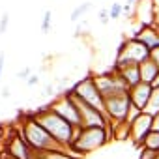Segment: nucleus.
<instances>
[{
    "mask_svg": "<svg viewBox=\"0 0 159 159\" xmlns=\"http://www.w3.org/2000/svg\"><path fill=\"white\" fill-rule=\"evenodd\" d=\"M19 133H21V137L28 142V146H30L34 152L67 150V148H62V146L47 133V129L34 118V112L25 114V118H23V122H21V127H19Z\"/></svg>",
    "mask_w": 159,
    "mask_h": 159,
    "instance_id": "obj_1",
    "label": "nucleus"
},
{
    "mask_svg": "<svg viewBox=\"0 0 159 159\" xmlns=\"http://www.w3.org/2000/svg\"><path fill=\"white\" fill-rule=\"evenodd\" d=\"M34 118L47 129V133L62 146V148H69L73 142V131L75 127L71 124H67L64 118H60L49 105L38 109L34 112Z\"/></svg>",
    "mask_w": 159,
    "mask_h": 159,
    "instance_id": "obj_2",
    "label": "nucleus"
},
{
    "mask_svg": "<svg viewBox=\"0 0 159 159\" xmlns=\"http://www.w3.org/2000/svg\"><path fill=\"white\" fill-rule=\"evenodd\" d=\"M111 140L105 127H75L73 131V142L67 148L69 152H77V155H86L99 148H103Z\"/></svg>",
    "mask_w": 159,
    "mask_h": 159,
    "instance_id": "obj_3",
    "label": "nucleus"
},
{
    "mask_svg": "<svg viewBox=\"0 0 159 159\" xmlns=\"http://www.w3.org/2000/svg\"><path fill=\"white\" fill-rule=\"evenodd\" d=\"M150 54H152V52H150L137 38H127V39L122 41V45L118 47L114 67H120V66H139V64H142L144 60H148Z\"/></svg>",
    "mask_w": 159,
    "mask_h": 159,
    "instance_id": "obj_4",
    "label": "nucleus"
},
{
    "mask_svg": "<svg viewBox=\"0 0 159 159\" xmlns=\"http://www.w3.org/2000/svg\"><path fill=\"white\" fill-rule=\"evenodd\" d=\"M71 92H73L77 98H81L84 103H88V105H92L94 109L105 112V99H103V96L99 94V90H98V86H96V83H94L92 73L86 75V77H83L81 81H77V83L73 84Z\"/></svg>",
    "mask_w": 159,
    "mask_h": 159,
    "instance_id": "obj_5",
    "label": "nucleus"
},
{
    "mask_svg": "<svg viewBox=\"0 0 159 159\" xmlns=\"http://www.w3.org/2000/svg\"><path fill=\"white\" fill-rule=\"evenodd\" d=\"M67 94H69V98L73 99V103H75L77 109H79V116H81V127H107V125L111 124V120L107 118V114H105L103 111H98V109H94L92 105L84 103L81 98H77V96L71 92V88L67 90Z\"/></svg>",
    "mask_w": 159,
    "mask_h": 159,
    "instance_id": "obj_6",
    "label": "nucleus"
},
{
    "mask_svg": "<svg viewBox=\"0 0 159 159\" xmlns=\"http://www.w3.org/2000/svg\"><path fill=\"white\" fill-rule=\"evenodd\" d=\"M94 77V83L99 90V94L103 96V99L111 98V96H118V94H124L127 92V84L122 81V79L116 75V71H107V73H92Z\"/></svg>",
    "mask_w": 159,
    "mask_h": 159,
    "instance_id": "obj_7",
    "label": "nucleus"
},
{
    "mask_svg": "<svg viewBox=\"0 0 159 159\" xmlns=\"http://www.w3.org/2000/svg\"><path fill=\"white\" fill-rule=\"evenodd\" d=\"M49 107L60 116L64 118L67 124H71L73 127H81V116H79V109L73 103V99L69 98L67 92H62L58 96L52 98V101L49 103Z\"/></svg>",
    "mask_w": 159,
    "mask_h": 159,
    "instance_id": "obj_8",
    "label": "nucleus"
},
{
    "mask_svg": "<svg viewBox=\"0 0 159 159\" xmlns=\"http://www.w3.org/2000/svg\"><path fill=\"white\" fill-rule=\"evenodd\" d=\"M129 109H131V99H129L127 92L118 94V96H111V98L105 99V114L114 124L125 122Z\"/></svg>",
    "mask_w": 159,
    "mask_h": 159,
    "instance_id": "obj_9",
    "label": "nucleus"
},
{
    "mask_svg": "<svg viewBox=\"0 0 159 159\" xmlns=\"http://www.w3.org/2000/svg\"><path fill=\"white\" fill-rule=\"evenodd\" d=\"M153 131V116L148 112H142L133 124H129V139L133 140L135 146L142 148L144 139Z\"/></svg>",
    "mask_w": 159,
    "mask_h": 159,
    "instance_id": "obj_10",
    "label": "nucleus"
},
{
    "mask_svg": "<svg viewBox=\"0 0 159 159\" xmlns=\"http://www.w3.org/2000/svg\"><path fill=\"white\" fill-rule=\"evenodd\" d=\"M157 2L155 0H137L133 17L139 21L140 26H153L157 25Z\"/></svg>",
    "mask_w": 159,
    "mask_h": 159,
    "instance_id": "obj_11",
    "label": "nucleus"
},
{
    "mask_svg": "<svg viewBox=\"0 0 159 159\" xmlns=\"http://www.w3.org/2000/svg\"><path fill=\"white\" fill-rule=\"evenodd\" d=\"M4 153H8V155H11L13 159H34V150L28 146V142L21 137V133L17 131V133H13L10 139H8V142H6V152Z\"/></svg>",
    "mask_w": 159,
    "mask_h": 159,
    "instance_id": "obj_12",
    "label": "nucleus"
},
{
    "mask_svg": "<svg viewBox=\"0 0 159 159\" xmlns=\"http://www.w3.org/2000/svg\"><path fill=\"white\" fill-rule=\"evenodd\" d=\"M127 94H129L131 105H135V107L140 109V111H146V107H148V103H150V99H152V94H153V86L140 81V83H137L135 86H131V88L127 90Z\"/></svg>",
    "mask_w": 159,
    "mask_h": 159,
    "instance_id": "obj_13",
    "label": "nucleus"
},
{
    "mask_svg": "<svg viewBox=\"0 0 159 159\" xmlns=\"http://www.w3.org/2000/svg\"><path fill=\"white\" fill-rule=\"evenodd\" d=\"M133 38H137L150 52L159 47V28H157V25H153V26H139V30L135 32Z\"/></svg>",
    "mask_w": 159,
    "mask_h": 159,
    "instance_id": "obj_14",
    "label": "nucleus"
},
{
    "mask_svg": "<svg viewBox=\"0 0 159 159\" xmlns=\"http://www.w3.org/2000/svg\"><path fill=\"white\" fill-rule=\"evenodd\" d=\"M112 69L116 71V75L122 79V81L127 84V88L135 86L137 83H140V73H139V66H120V67H114Z\"/></svg>",
    "mask_w": 159,
    "mask_h": 159,
    "instance_id": "obj_15",
    "label": "nucleus"
},
{
    "mask_svg": "<svg viewBox=\"0 0 159 159\" xmlns=\"http://www.w3.org/2000/svg\"><path fill=\"white\" fill-rule=\"evenodd\" d=\"M139 73H140V81L142 83L153 84V81L157 79V75H159V67H157V64L152 58H148L142 64H139Z\"/></svg>",
    "mask_w": 159,
    "mask_h": 159,
    "instance_id": "obj_16",
    "label": "nucleus"
},
{
    "mask_svg": "<svg viewBox=\"0 0 159 159\" xmlns=\"http://www.w3.org/2000/svg\"><path fill=\"white\" fill-rule=\"evenodd\" d=\"M34 159H81V155L69 150H56V152H36Z\"/></svg>",
    "mask_w": 159,
    "mask_h": 159,
    "instance_id": "obj_17",
    "label": "nucleus"
},
{
    "mask_svg": "<svg viewBox=\"0 0 159 159\" xmlns=\"http://www.w3.org/2000/svg\"><path fill=\"white\" fill-rule=\"evenodd\" d=\"M90 10H92V2H83V4H79V6L73 8V11L69 13V19L73 23H79V21L86 15V11H90Z\"/></svg>",
    "mask_w": 159,
    "mask_h": 159,
    "instance_id": "obj_18",
    "label": "nucleus"
},
{
    "mask_svg": "<svg viewBox=\"0 0 159 159\" xmlns=\"http://www.w3.org/2000/svg\"><path fill=\"white\" fill-rule=\"evenodd\" d=\"M142 148L152 150V152H159V133H157V131H152V133L144 139Z\"/></svg>",
    "mask_w": 159,
    "mask_h": 159,
    "instance_id": "obj_19",
    "label": "nucleus"
},
{
    "mask_svg": "<svg viewBox=\"0 0 159 159\" xmlns=\"http://www.w3.org/2000/svg\"><path fill=\"white\" fill-rule=\"evenodd\" d=\"M144 112H148V114H152V116H155V114L159 112V88H153L152 99H150V103H148V107H146Z\"/></svg>",
    "mask_w": 159,
    "mask_h": 159,
    "instance_id": "obj_20",
    "label": "nucleus"
},
{
    "mask_svg": "<svg viewBox=\"0 0 159 159\" xmlns=\"http://www.w3.org/2000/svg\"><path fill=\"white\" fill-rule=\"evenodd\" d=\"M51 25H52V11H51V10H45L43 19H41V25H39V30H41L43 34H47V32L51 30Z\"/></svg>",
    "mask_w": 159,
    "mask_h": 159,
    "instance_id": "obj_21",
    "label": "nucleus"
},
{
    "mask_svg": "<svg viewBox=\"0 0 159 159\" xmlns=\"http://www.w3.org/2000/svg\"><path fill=\"white\" fill-rule=\"evenodd\" d=\"M122 13H124V6H122V4H118V2H112V6L109 8V15H111V21H114V19L122 17Z\"/></svg>",
    "mask_w": 159,
    "mask_h": 159,
    "instance_id": "obj_22",
    "label": "nucleus"
},
{
    "mask_svg": "<svg viewBox=\"0 0 159 159\" xmlns=\"http://www.w3.org/2000/svg\"><path fill=\"white\" fill-rule=\"evenodd\" d=\"M142 112H144V111H140V109H137L135 105H131V109H129V112H127V118H125V124H127V125H129V124H133V122L142 114Z\"/></svg>",
    "mask_w": 159,
    "mask_h": 159,
    "instance_id": "obj_23",
    "label": "nucleus"
},
{
    "mask_svg": "<svg viewBox=\"0 0 159 159\" xmlns=\"http://www.w3.org/2000/svg\"><path fill=\"white\" fill-rule=\"evenodd\" d=\"M8 25H10V13H8V11H4L2 15H0V34H6Z\"/></svg>",
    "mask_w": 159,
    "mask_h": 159,
    "instance_id": "obj_24",
    "label": "nucleus"
},
{
    "mask_svg": "<svg viewBox=\"0 0 159 159\" xmlns=\"http://www.w3.org/2000/svg\"><path fill=\"white\" fill-rule=\"evenodd\" d=\"M98 21H99L101 25H107V23L111 21V15H109V8H103V10H99V11H98Z\"/></svg>",
    "mask_w": 159,
    "mask_h": 159,
    "instance_id": "obj_25",
    "label": "nucleus"
},
{
    "mask_svg": "<svg viewBox=\"0 0 159 159\" xmlns=\"http://www.w3.org/2000/svg\"><path fill=\"white\" fill-rule=\"evenodd\" d=\"M30 75H32V69L30 67H23L21 71H17V79H19V81H28V79H30Z\"/></svg>",
    "mask_w": 159,
    "mask_h": 159,
    "instance_id": "obj_26",
    "label": "nucleus"
},
{
    "mask_svg": "<svg viewBox=\"0 0 159 159\" xmlns=\"http://www.w3.org/2000/svg\"><path fill=\"white\" fill-rule=\"evenodd\" d=\"M4 67H6V52H4V51H0V79H2Z\"/></svg>",
    "mask_w": 159,
    "mask_h": 159,
    "instance_id": "obj_27",
    "label": "nucleus"
},
{
    "mask_svg": "<svg viewBox=\"0 0 159 159\" xmlns=\"http://www.w3.org/2000/svg\"><path fill=\"white\" fill-rule=\"evenodd\" d=\"M38 83H39V77L32 73V75H30V79H28V81H26V86H30V88H32V86H36Z\"/></svg>",
    "mask_w": 159,
    "mask_h": 159,
    "instance_id": "obj_28",
    "label": "nucleus"
},
{
    "mask_svg": "<svg viewBox=\"0 0 159 159\" xmlns=\"http://www.w3.org/2000/svg\"><path fill=\"white\" fill-rule=\"evenodd\" d=\"M150 58L157 64V67H159V47L155 49V51H152V54H150Z\"/></svg>",
    "mask_w": 159,
    "mask_h": 159,
    "instance_id": "obj_29",
    "label": "nucleus"
},
{
    "mask_svg": "<svg viewBox=\"0 0 159 159\" xmlns=\"http://www.w3.org/2000/svg\"><path fill=\"white\" fill-rule=\"evenodd\" d=\"M10 96H11L10 86H2V90H0V98H10Z\"/></svg>",
    "mask_w": 159,
    "mask_h": 159,
    "instance_id": "obj_30",
    "label": "nucleus"
},
{
    "mask_svg": "<svg viewBox=\"0 0 159 159\" xmlns=\"http://www.w3.org/2000/svg\"><path fill=\"white\" fill-rule=\"evenodd\" d=\"M43 94H45V96H54V86H52V84H47Z\"/></svg>",
    "mask_w": 159,
    "mask_h": 159,
    "instance_id": "obj_31",
    "label": "nucleus"
},
{
    "mask_svg": "<svg viewBox=\"0 0 159 159\" xmlns=\"http://www.w3.org/2000/svg\"><path fill=\"white\" fill-rule=\"evenodd\" d=\"M153 131H157V133H159V112L153 116Z\"/></svg>",
    "mask_w": 159,
    "mask_h": 159,
    "instance_id": "obj_32",
    "label": "nucleus"
},
{
    "mask_svg": "<svg viewBox=\"0 0 159 159\" xmlns=\"http://www.w3.org/2000/svg\"><path fill=\"white\" fill-rule=\"evenodd\" d=\"M153 88H159V75H157V79H155V81H153V84H152Z\"/></svg>",
    "mask_w": 159,
    "mask_h": 159,
    "instance_id": "obj_33",
    "label": "nucleus"
},
{
    "mask_svg": "<svg viewBox=\"0 0 159 159\" xmlns=\"http://www.w3.org/2000/svg\"><path fill=\"white\" fill-rule=\"evenodd\" d=\"M2 159H13V157H11V155H8V153H4V155H2Z\"/></svg>",
    "mask_w": 159,
    "mask_h": 159,
    "instance_id": "obj_34",
    "label": "nucleus"
},
{
    "mask_svg": "<svg viewBox=\"0 0 159 159\" xmlns=\"http://www.w3.org/2000/svg\"><path fill=\"white\" fill-rule=\"evenodd\" d=\"M157 28H159V23H157Z\"/></svg>",
    "mask_w": 159,
    "mask_h": 159,
    "instance_id": "obj_35",
    "label": "nucleus"
},
{
    "mask_svg": "<svg viewBox=\"0 0 159 159\" xmlns=\"http://www.w3.org/2000/svg\"><path fill=\"white\" fill-rule=\"evenodd\" d=\"M157 159H159V155H157Z\"/></svg>",
    "mask_w": 159,
    "mask_h": 159,
    "instance_id": "obj_36",
    "label": "nucleus"
}]
</instances>
